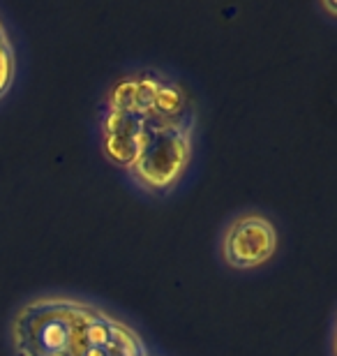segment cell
<instances>
[{"mask_svg": "<svg viewBox=\"0 0 337 356\" xmlns=\"http://www.w3.org/2000/svg\"><path fill=\"white\" fill-rule=\"evenodd\" d=\"M14 76H17V54H14L10 33L0 21V99L10 92Z\"/></svg>", "mask_w": 337, "mask_h": 356, "instance_id": "obj_4", "label": "cell"}, {"mask_svg": "<svg viewBox=\"0 0 337 356\" xmlns=\"http://www.w3.org/2000/svg\"><path fill=\"white\" fill-rule=\"evenodd\" d=\"M17 356H153L132 326L69 296L28 301L12 319Z\"/></svg>", "mask_w": 337, "mask_h": 356, "instance_id": "obj_2", "label": "cell"}, {"mask_svg": "<svg viewBox=\"0 0 337 356\" xmlns=\"http://www.w3.org/2000/svg\"><path fill=\"white\" fill-rule=\"evenodd\" d=\"M277 229L261 213H243L222 234L220 252L229 268L252 270L272 259L277 250Z\"/></svg>", "mask_w": 337, "mask_h": 356, "instance_id": "obj_3", "label": "cell"}, {"mask_svg": "<svg viewBox=\"0 0 337 356\" xmlns=\"http://www.w3.org/2000/svg\"><path fill=\"white\" fill-rule=\"evenodd\" d=\"M197 106L174 76L136 70L113 83L99 111V148L139 190L164 197L188 174Z\"/></svg>", "mask_w": 337, "mask_h": 356, "instance_id": "obj_1", "label": "cell"}]
</instances>
